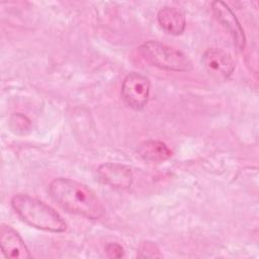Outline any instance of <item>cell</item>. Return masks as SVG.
<instances>
[{
  "mask_svg": "<svg viewBox=\"0 0 259 259\" xmlns=\"http://www.w3.org/2000/svg\"><path fill=\"white\" fill-rule=\"evenodd\" d=\"M51 197L65 210L89 220H99L105 208L95 193L85 184L70 178L59 177L49 185Z\"/></svg>",
  "mask_w": 259,
  "mask_h": 259,
  "instance_id": "1",
  "label": "cell"
},
{
  "mask_svg": "<svg viewBox=\"0 0 259 259\" xmlns=\"http://www.w3.org/2000/svg\"><path fill=\"white\" fill-rule=\"evenodd\" d=\"M11 206L21 221L35 229L52 233H62L67 229L63 218L38 198L23 193L15 194L11 198Z\"/></svg>",
  "mask_w": 259,
  "mask_h": 259,
  "instance_id": "2",
  "label": "cell"
},
{
  "mask_svg": "<svg viewBox=\"0 0 259 259\" xmlns=\"http://www.w3.org/2000/svg\"><path fill=\"white\" fill-rule=\"evenodd\" d=\"M142 59L151 66L174 72H188L192 69L190 59L182 51L158 40H148L140 46Z\"/></svg>",
  "mask_w": 259,
  "mask_h": 259,
  "instance_id": "3",
  "label": "cell"
},
{
  "mask_svg": "<svg viewBox=\"0 0 259 259\" xmlns=\"http://www.w3.org/2000/svg\"><path fill=\"white\" fill-rule=\"evenodd\" d=\"M150 80L137 72L125 76L121 85V96L124 103L135 110L143 109L150 96Z\"/></svg>",
  "mask_w": 259,
  "mask_h": 259,
  "instance_id": "4",
  "label": "cell"
},
{
  "mask_svg": "<svg viewBox=\"0 0 259 259\" xmlns=\"http://www.w3.org/2000/svg\"><path fill=\"white\" fill-rule=\"evenodd\" d=\"M204 69L215 79H228L235 71V61L232 56L223 49L209 48L201 58Z\"/></svg>",
  "mask_w": 259,
  "mask_h": 259,
  "instance_id": "5",
  "label": "cell"
},
{
  "mask_svg": "<svg viewBox=\"0 0 259 259\" xmlns=\"http://www.w3.org/2000/svg\"><path fill=\"white\" fill-rule=\"evenodd\" d=\"M211 9L215 18L219 20V22L222 23V25L233 37L235 45L240 50H243L246 45L245 33L243 27L241 26L238 18L230 6L223 1H213L211 3Z\"/></svg>",
  "mask_w": 259,
  "mask_h": 259,
  "instance_id": "6",
  "label": "cell"
},
{
  "mask_svg": "<svg viewBox=\"0 0 259 259\" xmlns=\"http://www.w3.org/2000/svg\"><path fill=\"white\" fill-rule=\"evenodd\" d=\"M0 245L2 253L6 258L28 259L31 257L29 250L20 235L8 225L1 226Z\"/></svg>",
  "mask_w": 259,
  "mask_h": 259,
  "instance_id": "7",
  "label": "cell"
},
{
  "mask_svg": "<svg viewBox=\"0 0 259 259\" xmlns=\"http://www.w3.org/2000/svg\"><path fill=\"white\" fill-rule=\"evenodd\" d=\"M97 173L105 184L116 189L130 188L134 179L132 170L117 163H104L98 167Z\"/></svg>",
  "mask_w": 259,
  "mask_h": 259,
  "instance_id": "8",
  "label": "cell"
},
{
  "mask_svg": "<svg viewBox=\"0 0 259 259\" xmlns=\"http://www.w3.org/2000/svg\"><path fill=\"white\" fill-rule=\"evenodd\" d=\"M157 19L160 26L169 34L179 35L185 29V17L183 13L175 7H163L159 10Z\"/></svg>",
  "mask_w": 259,
  "mask_h": 259,
  "instance_id": "9",
  "label": "cell"
},
{
  "mask_svg": "<svg viewBox=\"0 0 259 259\" xmlns=\"http://www.w3.org/2000/svg\"><path fill=\"white\" fill-rule=\"evenodd\" d=\"M139 156L147 162H163L169 159L172 155L171 150L161 141L149 140L143 142L137 149Z\"/></svg>",
  "mask_w": 259,
  "mask_h": 259,
  "instance_id": "10",
  "label": "cell"
},
{
  "mask_svg": "<svg viewBox=\"0 0 259 259\" xmlns=\"http://www.w3.org/2000/svg\"><path fill=\"white\" fill-rule=\"evenodd\" d=\"M139 256L140 257H160L161 254L159 253V249L158 247L152 243V242H143L140 245L139 248Z\"/></svg>",
  "mask_w": 259,
  "mask_h": 259,
  "instance_id": "11",
  "label": "cell"
},
{
  "mask_svg": "<svg viewBox=\"0 0 259 259\" xmlns=\"http://www.w3.org/2000/svg\"><path fill=\"white\" fill-rule=\"evenodd\" d=\"M105 252L111 258H120L124 255L123 248L117 243H108L105 246Z\"/></svg>",
  "mask_w": 259,
  "mask_h": 259,
  "instance_id": "12",
  "label": "cell"
}]
</instances>
